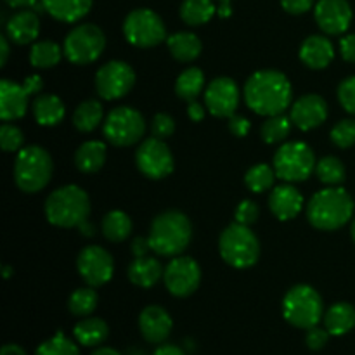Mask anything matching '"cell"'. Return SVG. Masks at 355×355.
Instances as JSON below:
<instances>
[{
  "label": "cell",
  "mask_w": 355,
  "mask_h": 355,
  "mask_svg": "<svg viewBox=\"0 0 355 355\" xmlns=\"http://www.w3.org/2000/svg\"><path fill=\"white\" fill-rule=\"evenodd\" d=\"M179 14L180 19L189 26H201L217 14V6L214 0H184Z\"/></svg>",
  "instance_id": "cell-34"
},
{
  "label": "cell",
  "mask_w": 355,
  "mask_h": 355,
  "mask_svg": "<svg viewBox=\"0 0 355 355\" xmlns=\"http://www.w3.org/2000/svg\"><path fill=\"white\" fill-rule=\"evenodd\" d=\"M64 52L52 40H37L30 49V64L37 69H51L59 64Z\"/></svg>",
  "instance_id": "cell-35"
},
{
  "label": "cell",
  "mask_w": 355,
  "mask_h": 355,
  "mask_svg": "<svg viewBox=\"0 0 355 355\" xmlns=\"http://www.w3.org/2000/svg\"><path fill=\"white\" fill-rule=\"evenodd\" d=\"M135 85V71L128 62L110 61L96 73V90L104 101H116L127 96Z\"/></svg>",
  "instance_id": "cell-13"
},
{
  "label": "cell",
  "mask_w": 355,
  "mask_h": 355,
  "mask_svg": "<svg viewBox=\"0 0 355 355\" xmlns=\"http://www.w3.org/2000/svg\"><path fill=\"white\" fill-rule=\"evenodd\" d=\"M218 2H231V0H218Z\"/></svg>",
  "instance_id": "cell-60"
},
{
  "label": "cell",
  "mask_w": 355,
  "mask_h": 355,
  "mask_svg": "<svg viewBox=\"0 0 355 355\" xmlns=\"http://www.w3.org/2000/svg\"><path fill=\"white\" fill-rule=\"evenodd\" d=\"M322 319L331 336H343L355 328V307L347 302H338L324 312Z\"/></svg>",
  "instance_id": "cell-30"
},
{
  "label": "cell",
  "mask_w": 355,
  "mask_h": 355,
  "mask_svg": "<svg viewBox=\"0 0 355 355\" xmlns=\"http://www.w3.org/2000/svg\"><path fill=\"white\" fill-rule=\"evenodd\" d=\"M354 200L343 187L329 186L318 191L307 203V218L319 231L342 229L354 217Z\"/></svg>",
  "instance_id": "cell-2"
},
{
  "label": "cell",
  "mask_w": 355,
  "mask_h": 355,
  "mask_svg": "<svg viewBox=\"0 0 355 355\" xmlns=\"http://www.w3.org/2000/svg\"><path fill=\"white\" fill-rule=\"evenodd\" d=\"M97 304H99V295H97L96 288L92 286L78 288L68 298L69 312L80 319L89 318L97 309Z\"/></svg>",
  "instance_id": "cell-36"
},
{
  "label": "cell",
  "mask_w": 355,
  "mask_h": 355,
  "mask_svg": "<svg viewBox=\"0 0 355 355\" xmlns=\"http://www.w3.org/2000/svg\"><path fill=\"white\" fill-rule=\"evenodd\" d=\"M283 315L298 329H311L324 318V304L315 288L297 284L283 298Z\"/></svg>",
  "instance_id": "cell-7"
},
{
  "label": "cell",
  "mask_w": 355,
  "mask_h": 355,
  "mask_svg": "<svg viewBox=\"0 0 355 355\" xmlns=\"http://www.w3.org/2000/svg\"><path fill=\"white\" fill-rule=\"evenodd\" d=\"M35 355H82L78 345L66 338L62 333H58L52 338L45 340L35 350Z\"/></svg>",
  "instance_id": "cell-40"
},
{
  "label": "cell",
  "mask_w": 355,
  "mask_h": 355,
  "mask_svg": "<svg viewBox=\"0 0 355 355\" xmlns=\"http://www.w3.org/2000/svg\"><path fill=\"white\" fill-rule=\"evenodd\" d=\"M281 6L288 14L300 16L315 6V0H281Z\"/></svg>",
  "instance_id": "cell-48"
},
{
  "label": "cell",
  "mask_w": 355,
  "mask_h": 355,
  "mask_svg": "<svg viewBox=\"0 0 355 355\" xmlns=\"http://www.w3.org/2000/svg\"><path fill=\"white\" fill-rule=\"evenodd\" d=\"M106 49V35L97 24L83 23L66 35L62 52L71 64L87 66L96 62Z\"/></svg>",
  "instance_id": "cell-9"
},
{
  "label": "cell",
  "mask_w": 355,
  "mask_h": 355,
  "mask_svg": "<svg viewBox=\"0 0 355 355\" xmlns=\"http://www.w3.org/2000/svg\"><path fill=\"white\" fill-rule=\"evenodd\" d=\"M107 158V146L103 141H87L75 153V165L82 173H97Z\"/></svg>",
  "instance_id": "cell-29"
},
{
  "label": "cell",
  "mask_w": 355,
  "mask_h": 355,
  "mask_svg": "<svg viewBox=\"0 0 355 355\" xmlns=\"http://www.w3.org/2000/svg\"><path fill=\"white\" fill-rule=\"evenodd\" d=\"M260 217V207L253 200H243L241 203L236 207L234 211V222L243 225H248L252 227Z\"/></svg>",
  "instance_id": "cell-45"
},
{
  "label": "cell",
  "mask_w": 355,
  "mask_h": 355,
  "mask_svg": "<svg viewBox=\"0 0 355 355\" xmlns=\"http://www.w3.org/2000/svg\"><path fill=\"white\" fill-rule=\"evenodd\" d=\"M315 165H318V159H315L314 151L311 146L302 141L283 144L272 159L277 179L290 184L307 180L315 172Z\"/></svg>",
  "instance_id": "cell-8"
},
{
  "label": "cell",
  "mask_w": 355,
  "mask_h": 355,
  "mask_svg": "<svg viewBox=\"0 0 355 355\" xmlns=\"http://www.w3.org/2000/svg\"><path fill=\"white\" fill-rule=\"evenodd\" d=\"M0 355H28V354L23 347L16 345V343H7V345H3L2 350H0Z\"/></svg>",
  "instance_id": "cell-56"
},
{
  "label": "cell",
  "mask_w": 355,
  "mask_h": 355,
  "mask_svg": "<svg viewBox=\"0 0 355 355\" xmlns=\"http://www.w3.org/2000/svg\"><path fill=\"white\" fill-rule=\"evenodd\" d=\"M300 61L311 69H324L335 59V45L324 35H311L300 45Z\"/></svg>",
  "instance_id": "cell-22"
},
{
  "label": "cell",
  "mask_w": 355,
  "mask_h": 355,
  "mask_svg": "<svg viewBox=\"0 0 355 355\" xmlns=\"http://www.w3.org/2000/svg\"><path fill=\"white\" fill-rule=\"evenodd\" d=\"M148 238L156 255L179 257L189 246L193 224L182 211L166 210L151 222Z\"/></svg>",
  "instance_id": "cell-3"
},
{
  "label": "cell",
  "mask_w": 355,
  "mask_h": 355,
  "mask_svg": "<svg viewBox=\"0 0 355 355\" xmlns=\"http://www.w3.org/2000/svg\"><path fill=\"white\" fill-rule=\"evenodd\" d=\"M76 269H78L80 277L85 281L87 286L101 288L113 279V255H111L106 248H103V246H85V248L78 253Z\"/></svg>",
  "instance_id": "cell-15"
},
{
  "label": "cell",
  "mask_w": 355,
  "mask_h": 355,
  "mask_svg": "<svg viewBox=\"0 0 355 355\" xmlns=\"http://www.w3.org/2000/svg\"><path fill=\"white\" fill-rule=\"evenodd\" d=\"M6 33L9 40L17 45L35 44L40 35V17L35 10L21 9L12 14L6 24Z\"/></svg>",
  "instance_id": "cell-23"
},
{
  "label": "cell",
  "mask_w": 355,
  "mask_h": 355,
  "mask_svg": "<svg viewBox=\"0 0 355 355\" xmlns=\"http://www.w3.org/2000/svg\"><path fill=\"white\" fill-rule=\"evenodd\" d=\"M35 121L42 127H55L66 116V106L55 94H37L31 104Z\"/></svg>",
  "instance_id": "cell-24"
},
{
  "label": "cell",
  "mask_w": 355,
  "mask_h": 355,
  "mask_svg": "<svg viewBox=\"0 0 355 355\" xmlns=\"http://www.w3.org/2000/svg\"><path fill=\"white\" fill-rule=\"evenodd\" d=\"M175 134V120L166 113H156L151 121V135L156 139H168Z\"/></svg>",
  "instance_id": "cell-44"
},
{
  "label": "cell",
  "mask_w": 355,
  "mask_h": 355,
  "mask_svg": "<svg viewBox=\"0 0 355 355\" xmlns=\"http://www.w3.org/2000/svg\"><path fill=\"white\" fill-rule=\"evenodd\" d=\"M314 173L326 186H340L347 177L345 165L336 156H324V158L319 159Z\"/></svg>",
  "instance_id": "cell-39"
},
{
  "label": "cell",
  "mask_w": 355,
  "mask_h": 355,
  "mask_svg": "<svg viewBox=\"0 0 355 355\" xmlns=\"http://www.w3.org/2000/svg\"><path fill=\"white\" fill-rule=\"evenodd\" d=\"M291 125H293V121L284 113L267 116V120L260 127V137L266 144H279L290 135Z\"/></svg>",
  "instance_id": "cell-37"
},
{
  "label": "cell",
  "mask_w": 355,
  "mask_h": 355,
  "mask_svg": "<svg viewBox=\"0 0 355 355\" xmlns=\"http://www.w3.org/2000/svg\"><path fill=\"white\" fill-rule=\"evenodd\" d=\"M149 252H153L151 245H149V238L139 236V238H135L132 241V255H134V259H137V257H148Z\"/></svg>",
  "instance_id": "cell-50"
},
{
  "label": "cell",
  "mask_w": 355,
  "mask_h": 355,
  "mask_svg": "<svg viewBox=\"0 0 355 355\" xmlns=\"http://www.w3.org/2000/svg\"><path fill=\"white\" fill-rule=\"evenodd\" d=\"M90 355H121L116 349H111V347H96Z\"/></svg>",
  "instance_id": "cell-57"
},
{
  "label": "cell",
  "mask_w": 355,
  "mask_h": 355,
  "mask_svg": "<svg viewBox=\"0 0 355 355\" xmlns=\"http://www.w3.org/2000/svg\"><path fill=\"white\" fill-rule=\"evenodd\" d=\"M314 17L326 35H343L352 24L354 10L349 0H318Z\"/></svg>",
  "instance_id": "cell-17"
},
{
  "label": "cell",
  "mask_w": 355,
  "mask_h": 355,
  "mask_svg": "<svg viewBox=\"0 0 355 355\" xmlns=\"http://www.w3.org/2000/svg\"><path fill=\"white\" fill-rule=\"evenodd\" d=\"M205 89H207V78H205V73L196 66L186 68L175 80L177 97L187 103L196 101L200 94H205Z\"/></svg>",
  "instance_id": "cell-32"
},
{
  "label": "cell",
  "mask_w": 355,
  "mask_h": 355,
  "mask_svg": "<svg viewBox=\"0 0 355 355\" xmlns=\"http://www.w3.org/2000/svg\"><path fill=\"white\" fill-rule=\"evenodd\" d=\"M94 0H42V9L61 23H76L92 9Z\"/></svg>",
  "instance_id": "cell-26"
},
{
  "label": "cell",
  "mask_w": 355,
  "mask_h": 355,
  "mask_svg": "<svg viewBox=\"0 0 355 355\" xmlns=\"http://www.w3.org/2000/svg\"><path fill=\"white\" fill-rule=\"evenodd\" d=\"M331 141L340 149L352 148L355 144V118L340 120L331 128Z\"/></svg>",
  "instance_id": "cell-41"
},
{
  "label": "cell",
  "mask_w": 355,
  "mask_h": 355,
  "mask_svg": "<svg viewBox=\"0 0 355 355\" xmlns=\"http://www.w3.org/2000/svg\"><path fill=\"white\" fill-rule=\"evenodd\" d=\"M128 279L134 286L139 288H153L159 279H163V274H165V267L162 266V262L153 257H137L130 262L128 266Z\"/></svg>",
  "instance_id": "cell-25"
},
{
  "label": "cell",
  "mask_w": 355,
  "mask_h": 355,
  "mask_svg": "<svg viewBox=\"0 0 355 355\" xmlns=\"http://www.w3.org/2000/svg\"><path fill=\"white\" fill-rule=\"evenodd\" d=\"M103 134L110 144L116 148H128L144 137L146 120L134 107L118 106L104 118Z\"/></svg>",
  "instance_id": "cell-10"
},
{
  "label": "cell",
  "mask_w": 355,
  "mask_h": 355,
  "mask_svg": "<svg viewBox=\"0 0 355 355\" xmlns=\"http://www.w3.org/2000/svg\"><path fill=\"white\" fill-rule=\"evenodd\" d=\"M30 94L23 83H16L9 78L0 82V116L3 121L19 120L28 111Z\"/></svg>",
  "instance_id": "cell-21"
},
{
  "label": "cell",
  "mask_w": 355,
  "mask_h": 355,
  "mask_svg": "<svg viewBox=\"0 0 355 355\" xmlns=\"http://www.w3.org/2000/svg\"><path fill=\"white\" fill-rule=\"evenodd\" d=\"M73 336L82 347H99L110 336V326L101 318H82L73 328Z\"/></svg>",
  "instance_id": "cell-27"
},
{
  "label": "cell",
  "mask_w": 355,
  "mask_h": 355,
  "mask_svg": "<svg viewBox=\"0 0 355 355\" xmlns=\"http://www.w3.org/2000/svg\"><path fill=\"white\" fill-rule=\"evenodd\" d=\"M227 120L229 132H231L232 135H236V137H246V135H248L250 128H252V123H250L248 118L241 116V114H232Z\"/></svg>",
  "instance_id": "cell-47"
},
{
  "label": "cell",
  "mask_w": 355,
  "mask_h": 355,
  "mask_svg": "<svg viewBox=\"0 0 355 355\" xmlns=\"http://www.w3.org/2000/svg\"><path fill=\"white\" fill-rule=\"evenodd\" d=\"M163 283L170 295L177 298L191 297L200 288L201 267L191 257H173L165 267Z\"/></svg>",
  "instance_id": "cell-14"
},
{
  "label": "cell",
  "mask_w": 355,
  "mask_h": 355,
  "mask_svg": "<svg viewBox=\"0 0 355 355\" xmlns=\"http://www.w3.org/2000/svg\"><path fill=\"white\" fill-rule=\"evenodd\" d=\"M218 253L227 266L234 269H250L260 259V241L248 225L234 222L222 231L218 238Z\"/></svg>",
  "instance_id": "cell-6"
},
{
  "label": "cell",
  "mask_w": 355,
  "mask_h": 355,
  "mask_svg": "<svg viewBox=\"0 0 355 355\" xmlns=\"http://www.w3.org/2000/svg\"><path fill=\"white\" fill-rule=\"evenodd\" d=\"M45 217L55 227H80L89 220L90 198L76 184L58 187L45 200Z\"/></svg>",
  "instance_id": "cell-4"
},
{
  "label": "cell",
  "mask_w": 355,
  "mask_h": 355,
  "mask_svg": "<svg viewBox=\"0 0 355 355\" xmlns=\"http://www.w3.org/2000/svg\"><path fill=\"white\" fill-rule=\"evenodd\" d=\"M243 97L253 113L274 116L283 114L291 106L293 89L284 73L277 69H260L246 80Z\"/></svg>",
  "instance_id": "cell-1"
},
{
  "label": "cell",
  "mask_w": 355,
  "mask_h": 355,
  "mask_svg": "<svg viewBox=\"0 0 355 355\" xmlns=\"http://www.w3.org/2000/svg\"><path fill=\"white\" fill-rule=\"evenodd\" d=\"M329 336H331V333H329L326 328H319L318 324L314 326V328L307 329V335H305V345H307L312 352H319V350H322L326 345H328Z\"/></svg>",
  "instance_id": "cell-46"
},
{
  "label": "cell",
  "mask_w": 355,
  "mask_h": 355,
  "mask_svg": "<svg viewBox=\"0 0 355 355\" xmlns=\"http://www.w3.org/2000/svg\"><path fill=\"white\" fill-rule=\"evenodd\" d=\"M166 45H168V51L173 59H177L179 62H193L194 59L200 58L201 51H203L200 37L191 31H177V33L168 35Z\"/></svg>",
  "instance_id": "cell-28"
},
{
  "label": "cell",
  "mask_w": 355,
  "mask_h": 355,
  "mask_svg": "<svg viewBox=\"0 0 355 355\" xmlns=\"http://www.w3.org/2000/svg\"><path fill=\"white\" fill-rule=\"evenodd\" d=\"M123 35L128 44L139 49L156 47L168 38L159 14L146 7L134 9L127 14L123 21Z\"/></svg>",
  "instance_id": "cell-11"
},
{
  "label": "cell",
  "mask_w": 355,
  "mask_h": 355,
  "mask_svg": "<svg viewBox=\"0 0 355 355\" xmlns=\"http://www.w3.org/2000/svg\"><path fill=\"white\" fill-rule=\"evenodd\" d=\"M23 85L24 89L28 90L30 96H35V94H40L42 89H44V82L38 75H30L23 80Z\"/></svg>",
  "instance_id": "cell-52"
},
{
  "label": "cell",
  "mask_w": 355,
  "mask_h": 355,
  "mask_svg": "<svg viewBox=\"0 0 355 355\" xmlns=\"http://www.w3.org/2000/svg\"><path fill=\"white\" fill-rule=\"evenodd\" d=\"M328 103L319 94H305L290 107L291 121L302 132L314 130L324 123L328 120Z\"/></svg>",
  "instance_id": "cell-18"
},
{
  "label": "cell",
  "mask_w": 355,
  "mask_h": 355,
  "mask_svg": "<svg viewBox=\"0 0 355 355\" xmlns=\"http://www.w3.org/2000/svg\"><path fill=\"white\" fill-rule=\"evenodd\" d=\"M153 355H186V352L180 347L172 345V343H162Z\"/></svg>",
  "instance_id": "cell-53"
},
{
  "label": "cell",
  "mask_w": 355,
  "mask_h": 355,
  "mask_svg": "<svg viewBox=\"0 0 355 355\" xmlns=\"http://www.w3.org/2000/svg\"><path fill=\"white\" fill-rule=\"evenodd\" d=\"M217 12L220 17L231 16V2H220V6L217 7Z\"/></svg>",
  "instance_id": "cell-58"
},
{
  "label": "cell",
  "mask_w": 355,
  "mask_h": 355,
  "mask_svg": "<svg viewBox=\"0 0 355 355\" xmlns=\"http://www.w3.org/2000/svg\"><path fill=\"white\" fill-rule=\"evenodd\" d=\"M187 116H189V120L194 121V123H200V121H203L205 116H207V110H205L203 104H200L198 101H191V103L187 104Z\"/></svg>",
  "instance_id": "cell-51"
},
{
  "label": "cell",
  "mask_w": 355,
  "mask_h": 355,
  "mask_svg": "<svg viewBox=\"0 0 355 355\" xmlns=\"http://www.w3.org/2000/svg\"><path fill=\"white\" fill-rule=\"evenodd\" d=\"M0 144L6 153H19L24 148V135L21 128L6 121L0 127Z\"/></svg>",
  "instance_id": "cell-42"
},
{
  "label": "cell",
  "mask_w": 355,
  "mask_h": 355,
  "mask_svg": "<svg viewBox=\"0 0 355 355\" xmlns=\"http://www.w3.org/2000/svg\"><path fill=\"white\" fill-rule=\"evenodd\" d=\"M6 3L12 9H31L38 3V0H6Z\"/></svg>",
  "instance_id": "cell-55"
},
{
  "label": "cell",
  "mask_w": 355,
  "mask_h": 355,
  "mask_svg": "<svg viewBox=\"0 0 355 355\" xmlns=\"http://www.w3.org/2000/svg\"><path fill=\"white\" fill-rule=\"evenodd\" d=\"M239 87L229 76L214 78L205 89V104L215 118H231L239 106Z\"/></svg>",
  "instance_id": "cell-16"
},
{
  "label": "cell",
  "mask_w": 355,
  "mask_h": 355,
  "mask_svg": "<svg viewBox=\"0 0 355 355\" xmlns=\"http://www.w3.org/2000/svg\"><path fill=\"white\" fill-rule=\"evenodd\" d=\"M9 37H6V35H2V37H0V49H2V52H0V66H6L7 64V59H9V52H10V49H9Z\"/></svg>",
  "instance_id": "cell-54"
},
{
  "label": "cell",
  "mask_w": 355,
  "mask_h": 355,
  "mask_svg": "<svg viewBox=\"0 0 355 355\" xmlns=\"http://www.w3.org/2000/svg\"><path fill=\"white\" fill-rule=\"evenodd\" d=\"M173 329L172 315L159 305H148L139 315V331L148 343L162 345Z\"/></svg>",
  "instance_id": "cell-19"
},
{
  "label": "cell",
  "mask_w": 355,
  "mask_h": 355,
  "mask_svg": "<svg viewBox=\"0 0 355 355\" xmlns=\"http://www.w3.org/2000/svg\"><path fill=\"white\" fill-rule=\"evenodd\" d=\"M54 162L42 146H26L14 162V180L23 193L35 194L44 189L52 179Z\"/></svg>",
  "instance_id": "cell-5"
},
{
  "label": "cell",
  "mask_w": 355,
  "mask_h": 355,
  "mask_svg": "<svg viewBox=\"0 0 355 355\" xmlns=\"http://www.w3.org/2000/svg\"><path fill=\"white\" fill-rule=\"evenodd\" d=\"M101 123H104V110L97 99L83 101L73 111V125L82 134L94 132Z\"/></svg>",
  "instance_id": "cell-31"
},
{
  "label": "cell",
  "mask_w": 355,
  "mask_h": 355,
  "mask_svg": "<svg viewBox=\"0 0 355 355\" xmlns=\"http://www.w3.org/2000/svg\"><path fill=\"white\" fill-rule=\"evenodd\" d=\"M269 208L277 220H293L304 210V196L293 184L284 182L270 189Z\"/></svg>",
  "instance_id": "cell-20"
},
{
  "label": "cell",
  "mask_w": 355,
  "mask_h": 355,
  "mask_svg": "<svg viewBox=\"0 0 355 355\" xmlns=\"http://www.w3.org/2000/svg\"><path fill=\"white\" fill-rule=\"evenodd\" d=\"M336 96H338V103L342 104L343 110L355 116V75L347 76L345 80L340 82Z\"/></svg>",
  "instance_id": "cell-43"
},
{
  "label": "cell",
  "mask_w": 355,
  "mask_h": 355,
  "mask_svg": "<svg viewBox=\"0 0 355 355\" xmlns=\"http://www.w3.org/2000/svg\"><path fill=\"white\" fill-rule=\"evenodd\" d=\"M135 165L139 172L151 180H162L175 168L173 155L163 139L149 137L141 142L135 151Z\"/></svg>",
  "instance_id": "cell-12"
},
{
  "label": "cell",
  "mask_w": 355,
  "mask_h": 355,
  "mask_svg": "<svg viewBox=\"0 0 355 355\" xmlns=\"http://www.w3.org/2000/svg\"><path fill=\"white\" fill-rule=\"evenodd\" d=\"M132 229H134L132 218L121 210L107 211L101 222V231H103L104 238L111 243L125 241L130 236Z\"/></svg>",
  "instance_id": "cell-33"
},
{
  "label": "cell",
  "mask_w": 355,
  "mask_h": 355,
  "mask_svg": "<svg viewBox=\"0 0 355 355\" xmlns=\"http://www.w3.org/2000/svg\"><path fill=\"white\" fill-rule=\"evenodd\" d=\"M277 175L274 166L266 165V163H257L248 172L245 173V184L252 193L260 194L270 191L274 187Z\"/></svg>",
  "instance_id": "cell-38"
},
{
  "label": "cell",
  "mask_w": 355,
  "mask_h": 355,
  "mask_svg": "<svg viewBox=\"0 0 355 355\" xmlns=\"http://www.w3.org/2000/svg\"><path fill=\"white\" fill-rule=\"evenodd\" d=\"M350 236H352V239L355 243V218L352 220V225H350Z\"/></svg>",
  "instance_id": "cell-59"
},
{
  "label": "cell",
  "mask_w": 355,
  "mask_h": 355,
  "mask_svg": "<svg viewBox=\"0 0 355 355\" xmlns=\"http://www.w3.org/2000/svg\"><path fill=\"white\" fill-rule=\"evenodd\" d=\"M340 54L347 62H355V33L342 37V40H340Z\"/></svg>",
  "instance_id": "cell-49"
}]
</instances>
